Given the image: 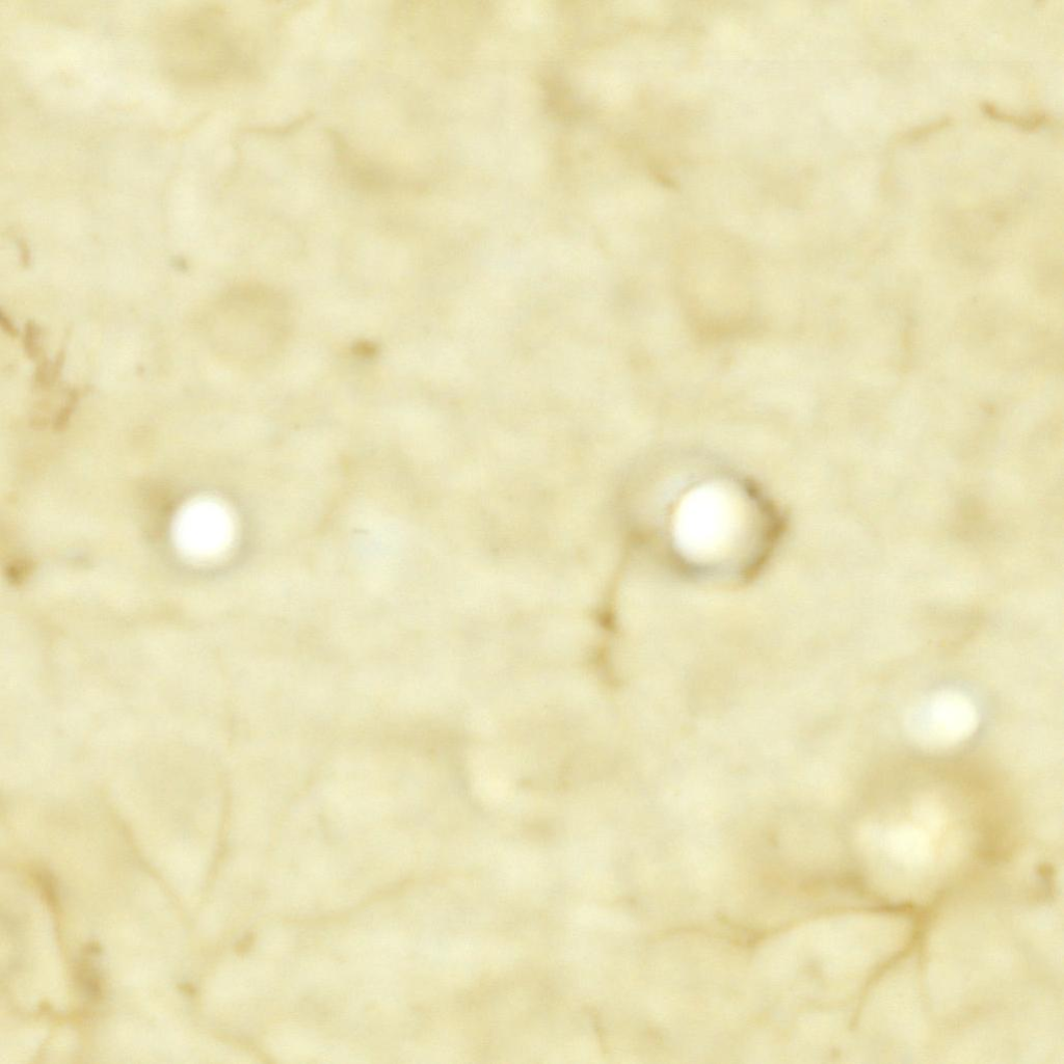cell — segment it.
Masks as SVG:
<instances>
[{
	"label": "cell",
	"mask_w": 1064,
	"mask_h": 1064,
	"mask_svg": "<svg viewBox=\"0 0 1064 1064\" xmlns=\"http://www.w3.org/2000/svg\"><path fill=\"white\" fill-rule=\"evenodd\" d=\"M334 143L342 175L357 189L376 193L399 189V178L394 174L372 163L341 139L337 138Z\"/></svg>",
	"instance_id": "obj_1"
},
{
	"label": "cell",
	"mask_w": 1064,
	"mask_h": 1064,
	"mask_svg": "<svg viewBox=\"0 0 1064 1064\" xmlns=\"http://www.w3.org/2000/svg\"><path fill=\"white\" fill-rule=\"evenodd\" d=\"M981 110L992 119L1012 123L1025 130L1040 128L1049 121L1048 116L1042 113H1034L1027 116L1012 115L1004 112L999 109L998 106L990 102L983 103L981 105Z\"/></svg>",
	"instance_id": "obj_2"
}]
</instances>
